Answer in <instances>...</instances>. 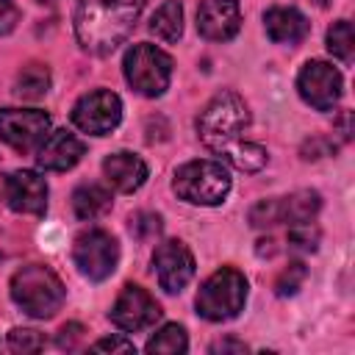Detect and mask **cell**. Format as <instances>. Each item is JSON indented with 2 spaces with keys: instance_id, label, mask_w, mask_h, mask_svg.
Returning a JSON list of instances; mask_svg holds the SVG:
<instances>
[{
  "instance_id": "obj_1",
  "label": "cell",
  "mask_w": 355,
  "mask_h": 355,
  "mask_svg": "<svg viewBox=\"0 0 355 355\" xmlns=\"http://www.w3.org/2000/svg\"><path fill=\"white\" fill-rule=\"evenodd\" d=\"M147 0H78L75 36L83 50L105 55L128 39Z\"/></svg>"
},
{
  "instance_id": "obj_2",
  "label": "cell",
  "mask_w": 355,
  "mask_h": 355,
  "mask_svg": "<svg viewBox=\"0 0 355 355\" xmlns=\"http://www.w3.org/2000/svg\"><path fill=\"white\" fill-rule=\"evenodd\" d=\"M250 125V111L244 100L233 92H219L200 114L197 133L202 144L214 153H227L233 144H239L241 130Z\"/></svg>"
},
{
  "instance_id": "obj_3",
  "label": "cell",
  "mask_w": 355,
  "mask_h": 355,
  "mask_svg": "<svg viewBox=\"0 0 355 355\" xmlns=\"http://www.w3.org/2000/svg\"><path fill=\"white\" fill-rule=\"evenodd\" d=\"M11 300L33 319H50L64 305L61 277L42 263H28L11 277Z\"/></svg>"
},
{
  "instance_id": "obj_4",
  "label": "cell",
  "mask_w": 355,
  "mask_h": 355,
  "mask_svg": "<svg viewBox=\"0 0 355 355\" xmlns=\"http://www.w3.org/2000/svg\"><path fill=\"white\" fill-rule=\"evenodd\" d=\"M247 300V280L239 269L222 266L216 269L197 291V313L208 322L233 319Z\"/></svg>"
},
{
  "instance_id": "obj_5",
  "label": "cell",
  "mask_w": 355,
  "mask_h": 355,
  "mask_svg": "<svg viewBox=\"0 0 355 355\" xmlns=\"http://www.w3.org/2000/svg\"><path fill=\"white\" fill-rule=\"evenodd\" d=\"M172 189L191 205H219L230 191V175L219 161H189L175 172Z\"/></svg>"
},
{
  "instance_id": "obj_6",
  "label": "cell",
  "mask_w": 355,
  "mask_h": 355,
  "mask_svg": "<svg viewBox=\"0 0 355 355\" xmlns=\"http://www.w3.org/2000/svg\"><path fill=\"white\" fill-rule=\"evenodd\" d=\"M122 67H125V80L133 86V92L144 97L164 94L172 78V58L155 44H133L125 53Z\"/></svg>"
},
{
  "instance_id": "obj_7",
  "label": "cell",
  "mask_w": 355,
  "mask_h": 355,
  "mask_svg": "<svg viewBox=\"0 0 355 355\" xmlns=\"http://www.w3.org/2000/svg\"><path fill=\"white\" fill-rule=\"evenodd\" d=\"M72 258H75V266L80 269V275H86L89 280H105L116 269L119 244L108 230L92 227L75 239Z\"/></svg>"
},
{
  "instance_id": "obj_8",
  "label": "cell",
  "mask_w": 355,
  "mask_h": 355,
  "mask_svg": "<svg viewBox=\"0 0 355 355\" xmlns=\"http://www.w3.org/2000/svg\"><path fill=\"white\" fill-rule=\"evenodd\" d=\"M50 133V116L39 108H0V139L17 150H36Z\"/></svg>"
},
{
  "instance_id": "obj_9",
  "label": "cell",
  "mask_w": 355,
  "mask_h": 355,
  "mask_svg": "<svg viewBox=\"0 0 355 355\" xmlns=\"http://www.w3.org/2000/svg\"><path fill=\"white\" fill-rule=\"evenodd\" d=\"M119 119H122V100L108 89L83 94L72 108L75 128H80L83 133H92V136L111 133L119 125Z\"/></svg>"
},
{
  "instance_id": "obj_10",
  "label": "cell",
  "mask_w": 355,
  "mask_h": 355,
  "mask_svg": "<svg viewBox=\"0 0 355 355\" xmlns=\"http://www.w3.org/2000/svg\"><path fill=\"white\" fill-rule=\"evenodd\" d=\"M300 97L316 111H330L341 97V72L327 61H308L297 75Z\"/></svg>"
},
{
  "instance_id": "obj_11",
  "label": "cell",
  "mask_w": 355,
  "mask_h": 355,
  "mask_svg": "<svg viewBox=\"0 0 355 355\" xmlns=\"http://www.w3.org/2000/svg\"><path fill=\"white\" fill-rule=\"evenodd\" d=\"M158 319H161V305L136 283H128L119 291V297H116V302L111 308V322L119 330H128V333L147 330Z\"/></svg>"
},
{
  "instance_id": "obj_12",
  "label": "cell",
  "mask_w": 355,
  "mask_h": 355,
  "mask_svg": "<svg viewBox=\"0 0 355 355\" xmlns=\"http://www.w3.org/2000/svg\"><path fill=\"white\" fill-rule=\"evenodd\" d=\"M153 266H155V277L161 283L164 291L169 294H178L191 277H194V255L191 250L178 241V239H169V241H161L153 252Z\"/></svg>"
},
{
  "instance_id": "obj_13",
  "label": "cell",
  "mask_w": 355,
  "mask_h": 355,
  "mask_svg": "<svg viewBox=\"0 0 355 355\" xmlns=\"http://www.w3.org/2000/svg\"><path fill=\"white\" fill-rule=\"evenodd\" d=\"M6 202L17 214H44L47 180L33 169H19L6 178Z\"/></svg>"
},
{
  "instance_id": "obj_14",
  "label": "cell",
  "mask_w": 355,
  "mask_h": 355,
  "mask_svg": "<svg viewBox=\"0 0 355 355\" xmlns=\"http://www.w3.org/2000/svg\"><path fill=\"white\" fill-rule=\"evenodd\" d=\"M241 28V8L236 0H202L197 8V31L208 42H227Z\"/></svg>"
},
{
  "instance_id": "obj_15",
  "label": "cell",
  "mask_w": 355,
  "mask_h": 355,
  "mask_svg": "<svg viewBox=\"0 0 355 355\" xmlns=\"http://www.w3.org/2000/svg\"><path fill=\"white\" fill-rule=\"evenodd\" d=\"M83 150H86V147H83V141H80L75 133H69V130H53V133H47V139L39 144L36 161H39L42 169L67 172V169H72V166L80 161Z\"/></svg>"
},
{
  "instance_id": "obj_16",
  "label": "cell",
  "mask_w": 355,
  "mask_h": 355,
  "mask_svg": "<svg viewBox=\"0 0 355 355\" xmlns=\"http://www.w3.org/2000/svg\"><path fill=\"white\" fill-rule=\"evenodd\" d=\"M103 175L116 191L130 194L147 180V164L136 153H125L122 150V153H114V155H108L103 161Z\"/></svg>"
},
{
  "instance_id": "obj_17",
  "label": "cell",
  "mask_w": 355,
  "mask_h": 355,
  "mask_svg": "<svg viewBox=\"0 0 355 355\" xmlns=\"http://www.w3.org/2000/svg\"><path fill=\"white\" fill-rule=\"evenodd\" d=\"M263 25L272 42L277 44H297L308 36V19L302 11L291 8V6H275L263 14Z\"/></svg>"
},
{
  "instance_id": "obj_18",
  "label": "cell",
  "mask_w": 355,
  "mask_h": 355,
  "mask_svg": "<svg viewBox=\"0 0 355 355\" xmlns=\"http://www.w3.org/2000/svg\"><path fill=\"white\" fill-rule=\"evenodd\" d=\"M72 208H75L78 219H89V222L100 219L111 211V191L97 183H83L72 194Z\"/></svg>"
},
{
  "instance_id": "obj_19",
  "label": "cell",
  "mask_w": 355,
  "mask_h": 355,
  "mask_svg": "<svg viewBox=\"0 0 355 355\" xmlns=\"http://www.w3.org/2000/svg\"><path fill=\"white\" fill-rule=\"evenodd\" d=\"M322 208V197L319 191H311V189H300L288 197H280V214H283V222L288 225H300V222H311Z\"/></svg>"
},
{
  "instance_id": "obj_20",
  "label": "cell",
  "mask_w": 355,
  "mask_h": 355,
  "mask_svg": "<svg viewBox=\"0 0 355 355\" xmlns=\"http://www.w3.org/2000/svg\"><path fill=\"white\" fill-rule=\"evenodd\" d=\"M150 31L164 42H178L183 33V8L178 0H166L150 19Z\"/></svg>"
},
{
  "instance_id": "obj_21",
  "label": "cell",
  "mask_w": 355,
  "mask_h": 355,
  "mask_svg": "<svg viewBox=\"0 0 355 355\" xmlns=\"http://www.w3.org/2000/svg\"><path fill=\"white\" fill-rule=\"evenodd\" d=\"M50 89V69L44 64H25L17 75V94L25 100H39Z\"/></svg>"
},
{
  "instance_id": "obj_22",
  "label": "cell",
  "mask_w": 355,
  "mask_h": 355,
  "mask_svg": "<svg viewBox=\"0 0 355 355\" xmlns=\"http://www.w3.org/2000/svg\"><path fill=\"white\" fill-rule=\"evenodd\" d=\"M236 169L241 172H258L263 164H266V150L261 144H252V141H239L233 144L227 153H222Z\"/></svg>"
},
{
  "instance_id": "obj_23",
  "label": "cell",
  "mask_w": 355,
  "mask_h": 355,
  "mask_svg": "<svg viewBox=\"0 0 355 355\" xmlns=\"http://www.w3.org/2000/svg\"><path fill=\"white\" fill-rule=\"evenodd\" d=\"M189 349V338L186 330L180 324H164L150 341H147V352H164V355H178Z\"/></svg>"
},
{
  "instance_id": "obj_24",
  "label": "cell",
  "mask_w": 355,
  "mask_h": 355,
  "mask_svg": "<svg viewBox=\"0 0 355 355\" xmlns=\"http://www.w3.org/2000/svg\"><path fill=\"white\" fill-rule=\"evenodd\" d=\"M327 50L341 58V61H352L355 55V36H352V25L347 19L333 22V28L327 31Z\"/></svg>"
},
{
  "instance_id": "obj_25",
  "label": "cell",
  "mask_w": 355,
  "mask_h": 355,
  "mask_svg": "<svg viewBox=\"0 0 355 355\" xmlns=\"http://www.w3.org/2000/svg\"><path fill=\"white\" fill-rule=\"evenodd\" d=\"M8 347H11V352H22V355L39 352V349H44V336L33 327H14L8 333Z\"/></svg>"
},
{
  "instance_id": "obj_26",
  "label": "cell",
  "mask_w": 355,
  "mask_h": 355,
  "mask_svg": "<svg viewBox=\"0 0 355 355\" xmlns=\"http://www.w3.org/2000/svg\"><path fill=\"white\" fill-rule=\"evenodd\" d=\"M316 247H319V230L311 227V222L291 225V230H288V250H294V252H313Z\"/></svg>"
},
{
  "instance_id": "obj_27",
  "label": "cell",
  "mask_w": 355,
  "mask_h": 355,
  "mask_svg": "<svg viewBox=\"0 0 355 355\" xmlns=\"http://www.w3.org/2000/svg\"><path fill=\"white\" fill-rule=\"evenodd\" d=\"M305 277H308L305 263L294 261V263H288V266L280 272V277L275 280V291H277L280 297H291V294H297V288L302 286V280H305Z\"/></svg>"
},
{
  "instance_id": "obj_28",
  "label": "cell",
  "mask_w": 355,
  "mask_h": 355,
  "mask_svg": "<svg viewBox=\"0 0 355 355\" xmlns=\"http://www.w3.org/2000/svg\"><path fill=\"white\" fill-rule=\"evenodd\" d=\"M283 222V214H280V197L275 200H261L258 205H252L250 211V225L252 227H272Z\"/></svg>"
},
{
  "instance_id": "obj_29",
  "label": "cell",
  "mask_w": 355,
  "mask_h": 355,
  "mask_svg": "<svg viewBox=\"0 0 355 355\" xmlns=\"http://www.w3.org/2000/svg\"><path fill=\"white\" fill-rule=\"evenodd\" d=\"M161 216L158 214H150V211H141L130 219V233L139 239V241H153L158 233H161Z\"/></svg>"
},
{
  "instance_id": "obj_30",
  "label": "cell",
  "mask_w": 355,
  "mask_h": 355,
  "mask_svg": "<svg viewBox=\"0 0 355 355\" xmlns=\"http://www.w3.org/2000/svg\"><path fill=\"white\" fill-rule=\"evenodd\" d=\"M19 22V8L14 0H0V36L11 33Z\"/></svg>"
},
{
  "instance_id": "obj_31",
  "label": "cell",
  "mask_w": 355,
  "mask_h": 355,
  "mask_svg": "<svg viewBox=\"0 0 355 355\" xmlns=\"http://www.w3.org/2000/svg\"><path fill=\"white\" fill-rule=\"evenodd\" d=\"M80 338H83V324L69 322V324H64L61 333H58V347H61V349H75Z\"/></svg>"
},
{
  "instance_id": "obj_32",
  "label": "cell",
  "mask_w": 355,
  "mask_h": 355,
  "mask_svg": "<svg viewBox=\"0 0 355 355\" xmlns=\"http://www.w3.org/2000/svg\"><path fill=\"white\" fill-rule=\"evenodd\" d=\"M94 352H136L133 341H125V338H100L92 344Z\"/></svg>"
},
{
  "instance_id": "obj_33",
  "label": "cell",
  "mask_w": 355,
  "mask_h": 355,
  "mask_svg": "<svg viewBox=\"0 0 355 355\" xmlns=\"http://www.w3.org/2000/svg\"><path fill=\"white\" fill-rule=\"evenodd\" d=\"M211 352H247V344H244V341H233V338H225V341H216V344H211Z\"/></svg>"
}]
</instances>
